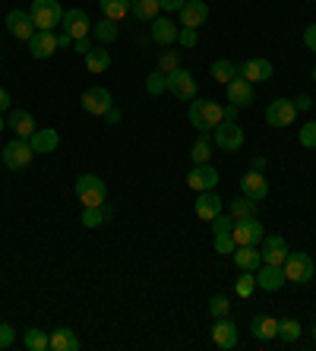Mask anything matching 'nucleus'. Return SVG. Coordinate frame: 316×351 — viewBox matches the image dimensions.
I'll return each instance as SVG.
<instances>
[{
	"label": "nucleus",
	"mask_w": 316,
	"mask_h": 351,
	"mask_svg": "<svg viewBox=\"0 0 316 351\" xmlns=\"http://www.w3.org/2000/svg\"><path fill=\"white\" fill-rule=\"evenodd\" d=\"M234 263L237 269H247V272H256L263 263V254L256 250V244H247V247H234Z\"/></svg>",
	"instance_id": "a878e982"
},
{
	"label": "nucleus",
	"mask_w": 316,
	"mask_h": 351,
	"mask_svg": "<svg viewBox=\"0 0 316 351\" xmlns=\"http://www.w3.org/2000/svg\"><path fill=\"white\" fill-rule=\"evenodd\" d=\"M284 282H288V278H284V266H269V263H263L260 272H256V285H260L263 291H278Z\"/></svg>",
	"instance_id": "4be33fe9"
},
{
	"label": "nucleus",
	"mask_w": 316,
	"mask_h": 351,
	"mask_svg": "<svg viewBox=\"0 0 316 351\" xmlns=\"http://www.w3.org/2000/svg\"><path fill=\"white\" fill-rule=\"evenodd\" d=\"M73 35H66V32H60V35H57V45H60V48H70V45H73Z\"/></svg>",
	"instance_id": "5fc2aeb1"
},
{
	"label": "nucleus",
	"mask_w": 316,
	"mask_h": 351,
	"mask_svg": "<svg viewBox=\"0 0 316 351\" xmlns=\"http://www.w3.org/2000/svg\"><path fill=\"white\" fill-rule=\"evenodd\" d=\"M60 25H64V32L73 35V38H89V32H92L89 16H86V10H80V7L64 10V19H60Z\"/></svg>",
	"instance_id": "9b49d317"
},
{
	"label": "nucleus",
	"mask_w": 316,
	"mask_h": 351,
	"mask_svg": "<svg viewBox=\"0 0 316 351\" xmlns=\"http://www.w3.org/2000/svg\"><path fill=\"white\" fill-rule=\"evenodd\" d=\"M237 76H243L247 82H266V80H272V64L263 58L243 60V64H237Z\"/></svg>",
	"instance_id": "f3484780"
},
{
	"label": "nucleus",
	"mask_w": 316,
	"mask_h": 351,
	"mask_svg": "<svg viewBox=\"0 0 316 351\" xmlns=\"http://www.w3.org/2000/svg\"><path fill=\"white\" fill-rule=\"evenodd\" d=\"M92 35H95V41H101V45H111L114 38H117V23L114 19H101V23H92Z\"/></svg>",
	"instance_id": "72a5a7b5"
},
{
	"label": "nucleus",
	"mask_w": 316,
	"mask_h": 351,
	"mask_svg": "<svg viewBox=\"0 0 316 351\" xmlns=\"http://www.w3.org/2000/svg\"><path fill=\"white\" fill-rule=\"evenodd\" d=\"M284 278L294 285H304L313 278V260L310 254H288L284 256Z\"/></svg>",
	"instance_id": "39448f33"
},
{
	"label": "nucleus",
	"mask_w": 316,
	"mask_h": 351,
	"mask_svg": "<svg viewBox=\"0 0 316 351\" xmlns=\"http://www.w3.org/2000/svg\"><path fill=\"white\" fill-rule=\"evenodd\" d=\"M263 263H269V266H284V256H288V244H284L282 234H266L263 237Z\"/></svg>",
	"instance_id": "ddd939ff"
},
{
	"label": "nucleus",
	"mask_w": 316,
	"mask_h": 351,
	"mask_svg": "<svg viewBox=\"0 0 316 351\" xmlns=\"http://www.w3.org/2000/svg\"><path fill=\"white\" fill-rule=\"evenodd\" d=\"M86 66H89V73H105L108 66H111V54L105 48H92L86 54Z\"/></svg>",
	"instance_id": "2f4dec72"
},
{
	"label": "nucleus",
	"mask_w": 316,
	"mask_h": 351,
	"mask_svg": "<svg viewBox=\"0 0 316 351\" xmlns=\"http://www.w3.org/2000/svg\"><path fill=\"white\" fill-rule=\"evenodd\" d=\"M111 219V206L101 203V206H82V225L86 228H98L101 221Z\"/></svg>",
	"instance_id": "c85d7f7f"
},
{
	"label": "nucleus",
	"mask_w": 316,
	"mask_h": 351,
	"mask_svg": "<svg viewBox=\"0 0 316 351\" xmlns=\"http://www.w3.org/2000/svg\"><path fill=\"white\" fill-rule=\"evenodd\" d=\"M32 149L35 152H54L57 149V143H60V133L57 130H51V127H38V130L32 133Z\"/></svg>",
	"instance_id": "bb28decb"
},
{
	"label": "nucleus",
	"mask_w": 316,
	"mask_h": 351,
	"mask_svg": "<svg viewBox=\"0 0 316 351\" xmlns=\"http://www.w3.org/2000/svg\"><path fill=\"white\" fill-rule=\"evenodd\" d=\"M237 111H241L237 105H225L221 108V121H237Z\"/></svg>",
	"instance_id": "603ef678"
},
{
	"label": "nucleus",
	"mask_w": 316,
	"mask_h": 351,
	"mask_svg": "<svg viewBox=\"0 0 316 351\" xmlns=\"http://www.w3.org/2000/svg\"><path fill=\"white\" fill-rule=\"evenodd\" d=\"M256 291V272H241V278H237V294L241 298H250V294Z\"/></svg>",
	"instance_id": "58836bf2"
},
{
	"label": "nucleus",
	"mask_w": 316,
	"mask_h": 351,
	"mask_svg": "<svg viewBox=\"0 0 316 351\" xmlns=\"http://www.w3.org/2000/svg\"><path fill=\"white\" fill-rule=\"evenodd\" d=\"M212 76L228 86V82L237 76V64H231V60H215V64H212Z\"/></svg>",
	"instance_id": "e433bc0d"
},
{
	"label": "nucleus",
	"mask_w": 316,
	"mask_h": 351,
	"mask_svg": "<svg viewBox=\"0 0 316 351\" xmlns=\"http://www.w3.org/2000/svg\"><path fill=\"white\" fill-rule=\"evenodd\" d=\"M313 80H316V66H313Z\"/></svg>",
	"instance_id": "680f3d73"
},
{
	"label": "nucleus",
	"mask_w": 316,
	"mask_h": 351,
	"mask_svg": "<svg viewBox=\"0 0 316 351\" xmlns=\"http://www.w3.org/2000/svg\"><path fill=\"white\" fill-rule=\"evenodd\" d=\"M190 156H193V162L196 165H209V158H212V149H209V139H196L193 143V152H190Z\"/></svg>",
	"instance_id": "ea45409f"
},
{
	"label": "nucleus",
	"mask_w": 316,
	"mask_h": 351,
	"mask_svg": "<svg viewBox=\"0 0 316 351\" xmlns=\"http://www.w3.org/2000/svg\"><path fill=\"white\" fill-rule=\"evenodd\" d=\"M57 48H60V45H57V35L45 32V29H35V35L29 38V51H32L35 60H48Z\"/></svg>",
	"instance_id": "dca6fc26"
},
{
	"label": "nucleus",
	"mask_w": 316,
	"mask_h": 351,
	"mask_svg": "<svg viewBox=\"0 0 316 351\" xmlns=\"http://www.w3.org/2000/svg\"><path fill=\"white\" fill-rule=\"evenodd\" d=\"M304 45H307V48H310V51H313V54H316V23L304 29Z\"/></svg>",
	"instance_id": "09e8293b"
},
{
	"label": "nucleus",
	"mask_w": 316,
	"mask_h": 351,
	"mask_svg": "<svg viewBox=\"0 0 316 351\" xmlns=\"http://www.w3.org/2000/svg\"><path fill=\"white\" fill-rule=\"evenodd\" d=\"M234 234L231 231H225V234H215V250L219 254H234Z\"/></svg>",
	"instance_id": "c03bdc74"
},
{
	"label": "nucleus",
	"mask_w": 316,
	"mask_h": 351,
	"mask_svg": "<svg viewBox=\"0 0 316 351\" xmlns=\"http://www.w3.org/2000/svg\"><path fill=\"white\" fill-rule=\"evenodd\" d=\"M178 23L174 19H168V16H155L152 19V38L162 45V48H168V45H174L178 41Z\"/></svg>",
	"instance_id": "5701e85b"
},
{
	"label": "nucleus",
	"mask_w": 316,
	"mask_h": 351,
	"mask_svg": "<svg viewBox=\"0 0 316 351\" xmlns=\"http://www.w3.org/2000/svg\"><path fill=\"white\" fill-rule=\"evenodd\" d=\"M215 146L221 149V152H237V149L243 146V130L237 121H221L219 127H215Z\"/></svg>",
	"instance_id": "6e6552de"
},
{
	"label": "nucleus",
	"mask_w": 316,
	"mask_h": 351,
	"mask_svg": "<svg viewBox=\"0 0 316 351\" xmlns=\"http://www.w3.org/2000/svg\"><path fill=\"white\" fill-rule=\"evenodd\" d=\"M297 139H300V146L316 149V121L313 123H304V127H300V133H297Z\"/></svg>",
	"instance_id": "79ce46f5"
},
{
	"label": "nucleus",
	"mask_w": 316,
	"mask_h": 351,
	"mask_svg": "<svg viewBox=\"0 0 316 351\" xmlns=\"http://www.w3.org/2000/svg\"><path fill=\"white\" fill-rule=\"evenodd\" d=\"M294 117H297V108H294V101H288V98H276V101L266 108L269 127H291Z\"/></svg>",
	"instance_id": "9d476101"
},
{
	"label": "nucleus",
	"mask_w": 316,
	"mask_h": 351,
	"mask_svg": "<svg viewBox=\"0 0 316 351\" xmlns=\"http://www.w3.org/2000/svg\"><path fill=\"white\" fill-rule=\"evenodd\" d=\"M310 105H313V98H310V95H297V98H294V108H297V111H310Z\"/></svg>",
	"instance_id": "3c124183"
},
{
	"label": "nucleus",
	"mask_w": 316,
	"mask_h": 351,
	"mask_svg": "<svg viewBox=\"0 0 316 351\" xmlns=\"http://www.w3.org/2000/svg\"><path fill=\"white\" fill-rule=\"evenodd\" d=\"M178 66H180V60H178V51H162V54H158V70H162L165 76H168V73H174Z\"/></svg>",
	"instance_id": "a19ab883"
},
{
	"label": "nucleus",
	"mask_w": 316,
	"mask_h": 351,
	"mask_svg": "<svg viewBox=\"0 0 316 351\" xmlns=\"http://www.w3.org/2000/svg\"><path fill=\"white\" fill-rule=\"evenodd\" d=\"M178 41H180V48H196V45H199V35H196V29H180Z\"/></svg>",
	"instance_id": "49530a36"
},
{
	"label": "nucleus",
	"mask_w": 316,
	"mask_h": 351,
	"mask_svg": "<svg viewBox=\"0 0 316 351\" xmlns=\"http://www.w3.org/2000/svg\"><path fill=\"white\" fill-rule=\"evenodd\" d=\"M158 0H130V13L136 19H143V23H152L155 16H158Z\"/></svg>",
	"instance_id": "7c9ffc66"
},
{
	"label": "nucleus",
	"mask_w": 316,
	"mask_h": 351,
	"mask_svg": "<svg viewBox=\"0 0 316 351\" xmlns=\"http://www.w3.org/2000/svg\"><path fill=\"white\" fill-rule=\"evenodd\" d=\"M278 339H284V342H297L300 339V323L294 317H284L278 319Z\"/></svg>",
	"instance_id": "c9c22d12"
},
{
	"label": "nucleus",
	"mask_w": 316,
	"mask_h": 351,
	"mask_svg": "<svg viewBox=\"0 0 316 351\" xmlns=\"http://www.w3.org/2000/svg\"><path fill=\"white\" fill-rule=\"evenodd\" d=\"M184 3H186V0H158V7H162L165 13H174V10L180 13V7H184Z\"/></svg>",
	"instance_id": "8fccbe9b"
},
{
	"label": "nucleus",
	"mask_w": 316,
	"mask_h": 351,
	"mask_svg": "<svg viewBox=\"0 0 316 351\" xmlns=\"http://www.w3.org/2000/svg\"><path fill=\"white\" fill-rule=\"evenodd\" d=\"M7 127L16 133V136H23V139H32V133L38 130V127H35V117L29 114V111H10Z\"/></svg>",
	"instance_id": "b1692460"
},
{
	"label": "nucleus",
	"mask_w": 316,
	"mask_h": 351,
	"mask_svg": "<svg viewBox=\"0 0 316 351\" xmlns=\"http://www.w3.org/2000/svg\"><path fill=\"white\" fill-rule=\"evenodd\" d=\"M108 108H114V98L108 89H101V86H92V89L82 92V111L86 114H95V117H105Z\"/></svg>",
	"instance_id": "1a4fd4ad"
},
{
	"label": "nucleus",
	"mask_w": 316,
	"mask_h": 351,
	"mask_svg": "<svg viewBox=\"0 0 316 351\" xmlns=\"http://www.w3.org/2000/svg\"><path fill=\"white\" fill-rule=\"evenodd\" d=\"M228 307H231V304H228L225 294H215V298L209 301V313H212L215 319H219V317H228Z\"/></svg>",
	"instance_id": "37998d69"
},
{
	"label": "nucleus",
	"mask_w": 316,
	"mask_h": 351,
	"mask_svg": "<svg viewBox=\"0 0 316 351\" xmlns=\"http://www.w3.org/2000/svg\"><path fill=\"white\" fill-rule=\"evenodd\" d=\"M168 92L174 98H180V101H193L196 98V80L190 70H184V66H178L174 73H168Z\"/></svg>",
	"instance_id": "423d86ee"
},
{
	"label": "nucleus",
	"mask_w": 316,
	"mask_h": 351,
	"mask_svg": "<svg viewBox=\"0 0 316 351\" xmlns=\"http://www.w3.org/2000/svg\"><path fill=\"white\" fill-rule=\"evenodd\" d=\"M35 149L29 139L16 136L13 143H7V146L0 149V158H3V165H7L10 171H23V168H29V162H32Z\"/></svg>",
	"instance_id": "f03ea898"
},
{
	"label": "nucleus",
	"mask_w": 316,
	"mask_h": 351,
	"mask_svg": "<svg viewBox=\"0 0 316 351\" xmlns=\"http://www.w3.org/2000/svg\"><path fill=\"white\" fill-rule=\"evenodd\" d=\"M98 7H101V13H105L108 19H114V23H121L123 16H130V0H98Z\"/></svg>",
	"instance_id": "c756f323"
},
{
	"label": "nucleus",
	"mask_w": 316,
	"mask_h": 351,
	"mask_svg": "<svg viewBox=\"0 0 316 351\" xmlns=\"http://www.w3.org/2000/svg\"><path fill=\"white\" fill-rule=\"evenodd\" d=\"M241 193L250 196L253 203H263V199L269 196V180L263 178V171H253L250 168V171L243 174L241 178Z\"/></svg>",
	"instance_id": "2eb2a0df"
},
{
	"label": "nucleus",
	"mask_w": 316,
	"mask_h": 351,
	"mask_svg": "<svg viewBox=\"0 0 316 351\" xmlns=\"http://www.w3.org/2000/svg\"><path fill=\"white\" fill-rule=\"evenodd\" d=\"M231 234H234V244L237 247H247V244H260L263 237H266V231H263L260 219H256V215H250V219H237L234 228H231Z\"/></svg>",
	"instance_id": "0eeeda50"
},
{
	"label": "nucleus",
	"mask_w": 316,
	"mask_h": 351,
	"mask_svg": "<svg viewBox=\"0 0 316 351\" xmlns=\"http://www.w3.org/2000/svg\"><path fill=\"white\" fill-rule=\"evenodd\" d=\"M250 168H253V171H263V168H266V158H263V156H253Z\"/></svg>",
	"instance_id": "13d9d810"
},
{
	"label": "nucleus",
	"mask_w": 316,
	"mask_h": 351,
	"mask_svg": "<svg viewBox=\"0 0 316 351\" xmlns=\"http://www.w3.org/2000/svg\"><path fill=\"white\" fill-rule=\"evenodd\" d=\"M23 342L29 351H48L51 348V335L45 332V329H25Z\"/></svg>",
	"instance_id": "473e14b6"
},
{
	"label": "nucleus",
	"mask_w": 316,
	"mask_h": 351,
	"mask_svg": "<svg viewBox=\"0 0 316 351\" xmlns=\"http://www.w3.org/2000/svg\"><path fill=\"white\" fill-rule=\"evenodd\" d=\"M221 203H225V199H221L215 190H203V193L196 196V215L203 221H212L215 215H221Z\"/></svg>",
	"instance_id": "412c9836"
},
{
	"label": "nucleus",
	"mask_w": 316,
	"mask_h": 351,
	"mask_svg": "<svg viewBox=\"0 0 316 351\" xmlns=\"http://www.w3.org/2000/svg\"><path fill=\"white\" fill-rule=\"evenodd\" d=\"M209 225H212V231H215V234H225V231L234 228V219H231V215H215Z\"/></svg>",
	"instance_id": "a18cd8bd"
},
{
	"label": "nucleus",
	"mask_w": 316,
	"mask_h": 351,
	"mask_svg": "<svg viewBox=\"0 0 316 351\" xmlns=\"http://www.w3.org/2000/svg\"><path fill=\"white\" fill-rule=\"evenodd\" d=\"M190 123H193L196 130H215L221 123V105L219 101H209V98H199V101H193L190 105Z\"/></svg>",
	"instance_id": "f257e3e1"
},
{
	"label": "nucleus",
	"mask_w": 316,
	"mask_h": 351,
	"mask_svg": "<svg viewBox=\"0 0 316 351\" xmlns=\"http://www.w3.org/2000/svg\"><path fill=\"white\" fill-rule=\"evenodd\" d=\"M7 32L13 35V38H19V41H29L35 35V29H32V16H29V13H25V10H10L7 13Z\"/></svg>",
	"instance_id": "f8f14e48"
},
{
	"label": "nucleus",
	"mask_w": 316,
	"mask_h": 351,
	"mask_svg": "<svg viewBox=\"0 0 316 351\" xmlns=\"http://www.w3.org/2000/svg\"><path fill=\"white\" fill-rule=\"evenodd\" d=\"M73 48L80 51V54H89V51H92V41H89V38H76V41H73Z\"/></svg>",
	"instance_id": "864d4df0"
},
{
	"label": "nucleus",
	"mask_w": 316,
	"mask_h": 351,
	"mask_svg": "<svg viewBox=\"0 0 316 351\" xmlns=\"http://www.w3.org/2000/svg\"><path fill=\"white\" fill-rule=\"evenodd\" d=\"M253 82H247L243 76H234V80L228 82V101L237 108H250L253 105Z\"/></svg>",
	"instance_id": "6ab92c4d"
},
{
	"label": "nucleus",
	"mask_w": 316,
	"mask_h": 351,
	"mask_svg": "<svg viewBox=\"0 0 316 351\" xmlns=\"http://www.w3.org/2000/svg\"><path fill=\"white\" fill-rule=\"evenodd\" d=\"M76 196H80L82 206H101V203H108L105 180L95 178V174H82V178H76Z\"/></svg>",
	"instance_id": "7ed1b4c3"
},
{
	"label": "nucleus",
	"mask_w": 316,
	"mask_h": 351,
	"mask_svg": "<svg viewBox=\"0 0 316 351\" xmlns=\"http://www.w3.org/2000/svg\"><path fill=\"white\" fill-rule=\"evenodd\" d=\"M209 19V3L206 0H186L180 7V25L184 29H199Z\"/></svg>",
	"instance_id": "4468645a"
},
{
	"label": "nucleus",
	"mask_w": 316,
	"mask_h": 351,
	"mask_svg": "<svg viewBox=\"0 0 316 351\" xmlns=\"http://www.w3.org/2000/svg\"><path fill=\"white\" fill-rule=\"evenodd\" d=\"M146 92H149V95H162V92H168V76H165L162 70L149 73L146 76Z\"/></svg>",
	"instance_id": "4c0bfd02"
},
{
	"label": "nucleus",
	"mask_w": 316,
	"mask_h": 351,
	"mask_svg": "<svg viewBox=\"0 0 316 351\" xmlns=\"http://www.w3.org/2000/svg\"><path fill=\"white\" fill-rule=\"evenodd\" d=\"M13 339H16L13 326H10V323H0V348H10V345H13Z\"/></svg>",
	"instance_id": "de8ad7c7"
},
{
	"label": "nucleus",
	"mask_w": 316,
	"mask_h": 351,
	"mask_svg": "<svg viewBox=\"0 0 316 351\" xmlns=\"http://www.w3.org/2000/svg\"><path fill=\"white\" fill-rule=\"evenodd\" d=\"M51 348L54 351H80L82 342L73 329H54V332H51Z\"/></svg>",
	"instance_id": "cd10ccee"
},
{
	"label": "nucleus",
	"mask_w": 316,
	"mask_h": 351,
	"mask_svg": "<svg viewBox=\"0 0 316 351\" xmlns=\"http://www.w3.org/2000/svg\"><path fill=\"white\" fill-rule=\"evenodd\" d=\"M108 123H121V111H117V108H108Z\"/></svg>",
	"instance_id": "4d7b16f0"
},
{
	"label": "nucleus",
	"mask_w": 316,
	"mask_h": 351,
	"mask_svg": "<svg viewBox=\"0 0 316 351\" xmlns=\"http://www.w3.org/2000/svg\"><path fill=\"white\" fill-rule=\"evenodd\" d=\"M3 127H7V123H3V114H0V130H3Z\"/></svg>",
	"instance_id": "bf43d9fd"
},
{
	"label": "nucleus",
	"mask_w": 316,
	"mask_h": 351,
	"mask_svg": "<svg viewBox=\"0 0 316 351\" xmlns=\"http://www.w3.org/2000/svg\"><path fill=\"white\" fill-rule=\"evenodd\" d=\"M256 206H260V203H253V199H250V196H237V199H234V203H231V219H250V215H256Z\"/></svg>",
	"instance_id": "f704fd0d"
},
{
	"label": "nucleus",
	"mask_w": 316,
	"mask_h": 351,
	"mask_svg": "<svg viewBox=\"0 0 316 351\" xmlns=\"http://www.w3.org/2000/svg\"><path fill=\"white\" fill-rule=\"evenodd\" d=\"M32 23L35 29H45V32H51L54 25H60V19H64V10H60V3L57 0H32Z\"/></svg>",
	"instance_id": "20e7f679"
},
{
	"label": "nucleus",
	"mask_w": 316,
	"mask_h": 351,
	"mask_svg": "<svg viewBox=\"0 0 316 351\" xmlns=\"http://www.w3.org/2000/svg\"><path fill=\"white\" fill-rule=\"evenodd\" d=\"M250 332H253V339L269 342V339H276V335H278V319L269 317V313H260V317L250 319Z\"/></svg>",
	"instance_id": "393cba45"
},
{
	"label": "nucleus",
	"mask_w": 316,
	"mask_h": 351,
	"mask_svg": "<svg viewBox=\"0 0 316 351\" xmlns=\"http://www.w3.org/2000/svg\"><path fill=\"white\" fill-rule=\"evenodd\" d=\"M7 108H10V92H7V89H0V114H3Z\"/></svg>",
	"instance_id": "6e6d98bb"
},
{
	"label": "nucleus",
	"mask_w": 316,
	"mask_h": 351,
	"mask_svg": "<svg viewBox=\"0 0 316 351\" xmlns=\"http://www.w3.org/2000/svg\"><path fill=\"white\" fill-rule=\"evenodd\" d=\"M186 184H190L196 193H203V190H215V184H219V171H215L212 165H196L193 171H190V178H186Z\"/></svg>",
	"instance_id": "aec40b11"
},
{
	"label": "nucleus",
	"mask_w": 316,
	"mask_h": 351,
	"mask_svg": "<svg viewBox=\"0 0 316 351\" xmlns=\"http://www.w3.org/2000/svg\"><path fill=\"white\" fill-rule=\"evenodd\" d=\"M313 342H316V326H313Z\"/></svg>",
	"instance_id": "052dcab7"
},
{
	"label": "nucleus",
	"mask_w": 316,
	"mask_h": 351,
	"mask_svg": "<svg viewBox=\"0 0 316 351\" xmlns=\"http://www.w3.org/2000/svg\"><path fill=\"white\" fill-rule=\"evenodd\" d=\"M212 342L219 345L221 351H231L237 345V326L228 317H219L215 326H212Z\"/></svg>",
	"instance_id": "a211bd4d"
}]
</instances>
